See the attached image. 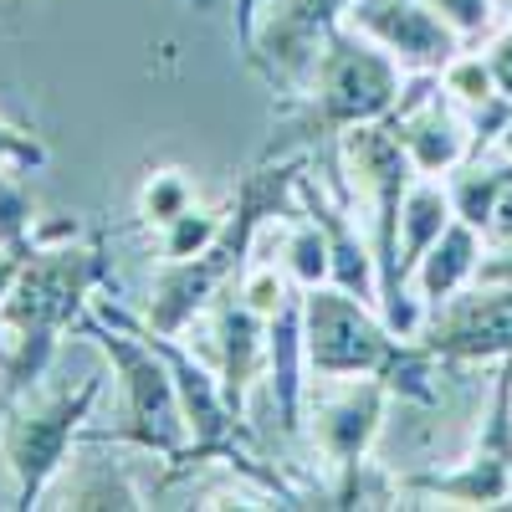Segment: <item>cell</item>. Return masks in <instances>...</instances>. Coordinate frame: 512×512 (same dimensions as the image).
<instances>
[{"instance_id": "31", "label": "cell", "mask_w": 512, "mask_h": 512, "mask_svg": "<svg viewBox=\"0 0 512 512\" xmlns=\"http://www.w3.org/2000/svg\"><path fill=\"white\" fill-rule=\"evenodd\" d=\"M6 354H11V333H6V323H0V364H6Z\"/></svg>"}, {"instance_id": "26", "label": "cell", "mask_w": 512, "mask_h": 512, "mask_svg": "<svg viewBox=\"0 0 512 512\" xmlns=\"http://www.w3.org/2000/svg\"><path fill=\"white\" fill-rule=\"evenodd\" d=\"M482 236H487V241H507V236H512V180L502 185V195H497V205H492V221H487Z\"/></svg>"}, {"instance_id": "21", "label": "cell", "mask_w": 512, "mask_h": 512, "mask_svg": "<svg viewBox=\"0 0 512 512\" xmlns=\"http://www.w3.org/2000/svg\"><path fill=\"white\" fill-rule=\"evenodd\" d=\"M190 205H195V185H190L185 169H154V175L144 180V190H139V216L154 231H164L175 216H185Z\"/></svg>"}, {"instance_id": "11", "label": "cell", "mask_w": 512, "mask_h": 512, "mask_svg": "<svg viewBox=\"0 0 512 512\" xmlns=\"http://www.w3.org/2000/svg\"><path fill=\"white\" fill-rule=\"evenodd\" d=\"M395 128V139L405 144L415 175H431V180H446L451 169H461L482 149V134L466 108H456L436 77H420V88L400 98V108L384 118Z\"/></svg>"}, {"instance_id": "23", "label": "cell", "mask_w": 512, "mask_h": 512, "mask_svg": "<svg viewBox=\"0 0 512 512\" xmlns=\"http://www.w3.org/2000/svg\"><path fill=\"white\" fill-rule=\"evenodd\" d=\"M52 154H47V144H41L31 128H16V123H0V164H11V169H21V175H31V169H41Z\"/></svg>"}, {"instance_id": "17", "label": "cell", "mask_w": 512, "mask_h": 512, "mask_svg": "<svg viewBox=\"0 0 512 512\" xmlns=\"http://www.w3.org/2000/svg\"><path fill=\"white\" fill-rule=\"evenodd\" d=\"M436 82H441V93H446L456 108H466V113H482V108L502 103L497 82H492V67H487L482 52H466V47H461V52L436 72Z\"/></svg>"}, {"instance_id": "28", "label": "cell", "mask_w": 512, "mask_h": 512, "mask_svg": "<svg viewBox=\"0 0 512 512\" xmlns=\"http://www.w3.org/2000/svg\"><path fill=\"white\" fill-rule=\"evenodd\" d=\"M26 256H31V251H0V303L11 297V287H16V277H21V267H26Z\"/></svg>"}, {"instance_id": "22", "label": "cell", "mask_w": 512, "mask_h": 512, "mask_svg": "<svg viewBox=\"0 0 512 512\" xmlns=\"http://www.w3.org/2000/svg\"><path fill=\"white\" fill-rule=\"evenodd\" d=\"M425 6H431V11L451 26L466 47L497 31V0H425Z\"/></svg>"}, {"instance_id": "1", "label": "cell", "mask_w": 512, "mask_h": 512, "mask_svg": "<svg viewBox=\"0 0 512 512\" xmlns=\"http://www.w3.org/2000/svg\"><path fill=\"white\" fill-rule=\"evenodd\" d=\"M98 287H118L103 241H52L26 256L11 297L0 303V323L11 333V354L0 364V405L41 384L57 359V344L93 308Z\"/></svg>"}, {"instance_id": "10", "label": "cell", "mask_w": 512, "mask_h": 512, "mask_svg": "<svg viewBox=\"0 0 512 512\" xmlns=\"http://www.w3.org/2000/svg\"><path fill=\"white\" fill-rule=\"evenodd\" d=\"M344 6L349 0H267L262 16H256L246 62L282 93L308 88L323 36L344 21Z\"/></svg>"}, {"instance_id": "4", "label": "cell", "mask_w": 512, "mask_h": 512, "mask_svg": "<svg viewBox=\"0 0 512 512\" xmlns=\"http://www.w3.org/2000/svg\"><path fill=\"white\" fill-rule=\"evenodd\" d=\"M297 175H303V159H292L282 169H256V175H246L241 190H236L226 231L210 241L200 256H190V262H164V272L149 287L144 323L159 328V333L185 338L195 328V318L216 303L221 292H231V282H241L251 251H256V236H262V226L282 210V200H292Z\"/></svg>"}, {"instance_id": "5", "label": "cell", "mask_w": 512, "mask_h": 512, "mask_svg": "<svg viewBox=\"0 0 512 512\" xmlns=\"http://www.w3.org/2000/svg\"><path fill=\"white\" fill-rule=\"evenodd\" d=\"M103 379L108 374H88L77 390L62 395H21L11 405H0V466L16 507H41L52 477L62 472V461L72 456V446L82 441V431L93 425V410L103 400Z\"/></svg>"}, {"instance_id": "20", "label": "cell", "mask_w": 512, "mask_h": 512, "mask_svg": "<svg viewBox=\"0 0 512 512\" xmlns=\"http://www.w3.org/2000/svg\"><path fill=\"white\" fill-rule=\"evenodd\" d=\"M21 169L0 164V251H36V200L16 180Z\"/></svg>"}, {"instance_id": "29", "label": "cell", "mask_w": 512, "mask_h": 512, "mask_svg": "<svg viewBox=\"0 0 512 512\" xmlns=\"http://www.w3.org/2000/svg\"><path fill=\"white\" fill-rule=\"evenodd\" d=\"M492 149H497L502 159H512V113H507V123L497 128V139H492Z\"/></svg>"}, {"instance_id": "24", "label": "cell", "mask_w": 512, "mask_h": 512, "mask_svg": "<svg viewBox=\"0 0 512 512\" xmlns=\"http://www.w3.org/2000/svg\"><path fill=\"white\" fill-rule=\"evenodd\" d=\"M487 67H492V82H497V93L512 103V26H497L487 36V47H482Z\"/></svg>"}, {"instance_id": "27", "label": "cell", "mask_w": 512, "mask_h": 512, "mask_svg": "<svg viewBox=\"0 0 512 512\" xmlns=\"http://www.w3.org/2000/svg\"><path fill=\"white\" fill-rule=\"evenodd\" d=\"M262 6H267V0H236V47H241V57L251 52V31H256Z\"/></svg>"}, {"instance_id": "30", "label": "cell", "mask_w": 512, "mask_h": 512, "mask_svg": "<svg viewBox=\"0 0 512 512\" xmlns=\"http://www.w3.org/2000/svg\"><path fill=\"white\" fill-rule=\"evenodd\" d=\"M0 507H16V497H11V482H6V466H0Z\"/></svg>"}, {"instance_id": "15", "label": "cell", "mask_w": 512, "mask_h": 512, "mask_svg": "<svg viewBox=\"0 0 512 512\" xmlns=\"http://www.w3.org/2000/svg\"><path fill=\"white\" fill-rule=\"evenodd\" d=\"M507 180H512V159H502L492 144H482L461 169H451V175H446V195H451L456 221L487 231L492 205H497V195H502Z\"/></svg>"}, {"instance_id": "7", "label": "cell", "mask_w": 512, "mask_h": 512, "mask_svg": "<svg viewBox=\"0 0 512 512\" xmlns=\"http://www.w3.org/2000/svg\"><path fill=\"white\" fill-rule=\"evenodd\" d=\"M395 390L379 374H344V379H308L303 395V441L333 472V497L354 502L359 472L374 456L384 420H390Z\"/></svg>"}, {"instance_id": "19", "label": "cell", "mask_w": 512, "mask_h": 512, "mask_svg": "<svg viewBox=\"0 0 512 512\" xmlns=\"http://www.w3.org/2000/svg\"><path fill=\"white\" fill-rule=\"evenodd\" d=\"M231 221V210H210V205H190L185 216H175L164 231H159V256L164 262H190L200 256L210 241H216Z\"/></svg>"}, {"instance_id": "9", "label": "cell", "mask_w": 512, "mask_h": 512, "mask_svg": "<svg viewBox=\"0 0 512 512\" xmlns=\"http://www.w3.org/2000/svg\"><path fill=\"white\" fill-rule=\"evenodd\" d=\"M415 344L441 364H487L512 359V282H472L441 308L425 313Z\"/></svg>"}, {"instance_id": "13", "label": "cell", "mask_w": 512, "mask_h": 512, "mask_svg": "<svg viewBox=\"0 0 512 512\" xmlns=\"http://www.w3.org/2000/svg\"><path fill=\"white\" fill-rule=\"evenodd\" d=\"M41 507H118V512H134V507H154L134 477V466L113 456V441H88L82 436L72 446V456L62 461V472L52 477Z\"/></svg>"}, {"instance_id": "12", "label": "cell", "mask_w": 512, "mask_h": 512, "mask_svg": "<svg viewBox=\"0 0 512 512\" xmlns=\"http://www.w3.org/2000/svg\"><path fill=\"white\" fill-rule=\"evenodd\" d=\"M344 26L369 36L379 52H390L410 77H436L466 47L425 0H349Z\"/></svg>"}, {"instance_id": "3", "label": "cell", "mask_w": 512, "mask_h": 512, "mask_svg": "<svg viewBox=\"0 0 512 512\" xmlns=\"http://www.w3.org/2000/svg\"><path fill=\"white\" fill-rule=\"evenodd\" d=\"M303 359L308 379H344V374H379L405 400H436V354L400 338L384 323L379 303L344 292V287H313L303 292Z\"/></svg>"}, {"instance_id": "25", "label": "cell", "mask_w": 512, "mask_h": 512, "mask_svg": "<svg viewBox=\"0 0 512 512\" xmlns=\"http://www.w3.org/2000/svg\"><path fill=\"white\" fill-rule=\"evenodd\" d=\"M477 282H512V236H507V241H487L482 267H477Z\"/></svg>"}, {"instance_id": "18", "label": "cell", "mask_w": 512, "mask_h": 512, "mask_svg": "<svg viewBox=\"0 0 512 512\" xmlns=\"http://www.w3.org/2000/svg\"><path fill=\"white\" fill-rule=\"evenodd\" d=\"M236 297L256 313V318H277V313H287L297 297H303V287H297L292 277H287V267H277V262H262V256H251L246 262V272H241V282H236Z\"/></svg>"}, {"instance_id": "2", "label": "cell", "mask_w": 512, "mask_h": 512, "mask_svg": "<svg viewBox=\"0 0 512 512\" xmlns=\"http://www.w3.org/2000/svg\"><path fill=\"white\" fill-rule=\"evenodd\" d=\"M72 333L93 338L118 374L113 425H88L82 436L128 446V451L154 456V461H175L190 446V420H185V405H180V390H175V374H169L159 349L139 333V323L118 303H108V297H93V308L77 318Z\"/></svg>"}, {"instance_id": "8", "label": "cell", "mask_w": 512, "mask_h": 512, "mask_svg": "<svg viewBox=\"0 0 512 512\" xmlns=\"http://www.w3.org/2000/svg\"><path fill=\"white\" fill-rule=\"evenodd\" d=\"M400 492L451 502V507H507L512 502V359H497L492 405L477 431V446L446 472L400 477Z\"/></svg>"}, {"instance_id": "6", "label": "cell", "mask_w": 512, "mask_h": 512, "mask_svg": "<svg viewBox=\"0 0 512 512\" xmlns=\"http://www.w3.org/2000/svg\"><path fill=\"white\" fill-rule=\"evenodd\" d=\"M405 67L379 52L369 36H359L354 26L338 21L328 36H323V52L313 62V77H308V128L328 139H338L344 128L354 123H379L390 118L405 98Z\"/></svg>"}, {"instance_id": "16", "label": "cell", "mask_w": 512, "mask_h": 512, "mask_svg": "<svg viewBox=\"0 0 512 512\" xmlns=\"http://www.w3.org/2000/svg\"><path fill=\"white\" fill-rule=\"evenodd\" d=\"M282 267H287V277L303 287V292L333 282L328 241H323V231H318V221L308 216V210H297V221L282 231Z\"/></svg>"}, {"instance_id": "14", "label": "cell", "mask_w": 512, "mask_h": 512, "mask_svg": "<svg viewBox=\"0 0 512 512\" xmlns=\"http://www.w3.org/2000/svg\"><path fill=\"white\" fill-rule=\"evenodd\" d=\"M482 251H487V236H482L477 226L451 221V226L441 231V241L415 262V272H410V297H415L425 313L441 308L446 297H456L461 287H472V282H477Z\"/></svg>"}]
</instances>
